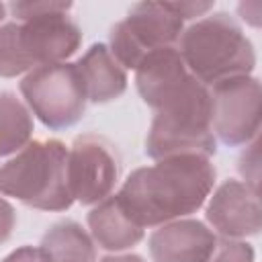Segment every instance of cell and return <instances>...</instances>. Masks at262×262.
Listing matches in <instances>:
<instances>
[{"label":"cell","mask_w":262,"mask_h":262,"mask_svg":"<svg viewBox=\"0 0 262 262\" xmlns=\"http://www.w3.org/2000/svg\"><path fill=\"white\" fill-rule=\"evenodd\" d=\"M119 174L121 160L115 145L96 133L76 137L68 149V186L72 199L82 205H98L108 199Z\"/></svg>","instance_id":"ba28073f"},{"label":"cell","mask_w":262,"mask_h":262,"mask_svg":"<svg viewBox=\"0 0 262 262\" xmlns=\"http://www.w3.org/2000/svg\"><path fill=\"white\" fill-rule=\"evenodd\" d=\"M237 12L242 14L244 20H248L252 27L260 25V12H262V2H242L237 6Z\"/></svg>","instance_id":"cb8c5ba5"},{"label":"cell","mask_w":262,"mask_h":262,"mask_svg":"<svg viewBox=\"0 0 262 262\" xmlns=\"http://www.w3.org/2000/svg\"><path fill=\"white\" fill-rule=\"evenodd\" d=\"M14 225H16V215L12 205L0 196V244H4L12 235Z\"/></svg>","instance_id":"7402d4cb"},{"label":"cell","mask_w":262,"mask_h":262,"mask_svg":"<svg viewBox=\"0 0 262 262\" xmlns=\"http://www.w3.org/2000/svg\"><path fill=\"white\" fill-rule=\"evenodd\" d=\"M176 49L188 72L205 86L227 78L250 76L256 66L250 39L225 12L203 16L184 29Z\"/></svg>","instance_id":"277c9868"},{"label":"cell","mask_w":262,"mask_h":262,"mask_svg":"<svg viewBox=\"0 0 262 262\" xmlns=\"http://www.w3.org/2000/svg\"><path fill=\"white\" fill-rule=\"evenodd\" d=\"M90 237L104 250L121 252L133 248L143 239V227H139L119 205L117 196L100 201L88 213Z\"/></svg>","instance_id":"4fadbf2b"},{"label":"cell","mask_w":262,"mask_h":262,"mask_svg":"<svg viewBox=\"0 0 262 262\" xmlns=\"http://www.w3.org/2000/svg\"><path fill=\"white\" fill-rule=\"evenodd\" d=\"M100 262H145L137 254H119V256H104Z\"/></svg>","instance_id":"d4e9b609"},{"label":"cell","mask_w":262,"mask_h":262,"mask_svg":"<svg viewBox=\"0 0 262 262\" xmlns=\"http://www.w3.org/2000/svg\"><path fill=\"white\" fill-rule=\"evenodd\" d=\"M20 94L33 115L49 129L76 125L86 111V90L76 63H51L29 72Z\"/></svg>","instance_id":"5b68a950"},{"label":"cell","mask_w":262,"mask_h":262,"mask_svg":"<svg viewBox=\"0 0 262 262\" xmlns=\"http://www.w3.org/2000/svg\"><path fill=\"white\" fill-rule=\"evenodd\" d=\"M0 192L41 211L70 209L68 147L59 139H35L0 160Z\"/></svg>","instance_id":"3957f363"},{"label":"cell","mask_w":262,"mask_h":262,"mask_svg":"<svg viewBox=\"0 0 262 262\" xmlns=\"http://www.w3.org/2000/svg\"><path fill=\"white\" fill-rule=\"evenodd\" d=\"M184 31L166 2H139L129 8L127 18L119 20L108 35V51L123 68H137L151 51L174 47Z\"/></svg>","instance_id":"8992f818"},{"label":"cell","mask_w":262,"mask_h":262,"mask_svg":"<svg viewBox=\"0 0 262 262\" xmlns=\"http://www.w3.org/2000/svg\"><path fill=\"white\" fill-rule=\"evenodd\" d=\"M78 74L82 78L86 98L96 104L117 100L127 88L125 68L113 57L106 45H92L78 61Z\"/></svg>","instance_id":"7c38bea8"},{"label":"cell","mask_w":262,"mask_h":262,"mask_svg":"<svg viewBox=\"0 0 262 262\" xmlns=\"http://www.w3.org/2000/svg\"><path fill=\"white\" fill-rule=\"evenodd\" d=\"M82 43L80 27L68 12H55L18 23V45L31 66V72L41 66L63 63Z\"/></svg>","instance_id":"9c48e42d"},{"label":"cell","mask_w":262,"mask_h":262,"mask_svg":"<svg viewBox=\"0 0 262 262\" xmlns=\"http://www.w3.org/2000/svg\"><path fill=\"white\" fill-rule=\"evenodd\" d=\"M188 74L190 72L184 66L178 49L164 47V49L151 51L141 59V63L135 68V84L143 102L154 108L158 100Z\"/></svg>","instance_id":"5bb4252c"},{"label":"cell","mask_w":262,"mask_h":262,"mask_svg":"<svg viewBox=\"0 0 262 262\" xmlns=\"http://www.w3.org/2000/svg\"><path fill=\"white\" fill-rule=\"evenodd\" d=\"M166 6L180 20H192L196 16H207V12L213 10V2H166Z\"/></svg>","instance_id":"44dd1931"},{"label":"cell","mask_w":262,"mask_h":262,"mask_svg":"<svg viewBox=\"0 0 262 262\" xmlns=\"http://www.w3.org/2000/svg\"><path fill=\"white\" fill-rule=\"evenodd\" d=\"M4 14H6V6H4V4H0V23H2Z\"/></svg>","instance_id":"484cf974"},{"label":"cell","mask_w":262,"mask_h":262,"mask_svg":"<svg viewBox=\"0 0 262 262\" xmlns=\"http://www.w3.org/2000/svg\"><path fill=\"white\" fill-rule=\"evenodd\" d=\"M10 12L14 14L16 23H25L37 16L55 14V12H70L72 2H55V0H33V2H12Z\"/></svg>","instance_id":"ac0fdd59"},{"label":"cell","mask_w":262,"mask_h":262,"mask_svg":"<svg viewBox=\"0 0 262 262\" xmlns=\"http://www.w3.org/2000/svg\"><path fill=\"white\" fill-rule=\"evenodd\" d=\"M2 262H41V256H39V250L37 248L23 246V248L10 252Z\"/></svg>","instance_id":"603a6c76"},{"label":"cell","mask_w":262,"mask_h":262,"mask_svg":"<svg viewBox=\"0 0 262 262\" xmlns=\"http://www.w3.org/2000/svg\"><path fill=\"white\" fill-rule=\"evenodd\" d=\"M207 221L221 237L256 235L260 231L258 192L239 180H225L207 203Z\"/></svg>","instance_id":"30bf717a"},{"label":"cell","mask_w":262,"mask_h":262,"mask_svg":"<svg viewBox=\"0 0 262 262\" xmlns=\"http://www.w3.org/2000/svg\"><path fill=\"white\" fill-rule=\"evenodd\" d=\"M29 72H31V66L27 63L18 45V23L2 25L0 27V76L14 78Z\"/></svg>","instance_id":"e0dca14e"},{"label":"cell","mask_w":262,"mask_h":262,"mask_svg":"<svg viewBox=\"0 0 262 262\" xmlns=\"http://www.w3.org/2000/svg\"><path fill=\"white\" fill-rule=\"evenodd\" d=\"M33 135L29 106L12 92H0V160L23 149Z\"/></svg>","instance_id":"2e32d148"},{"label":"cell","mask_w":262,"mask_h":262,"mask_svg":"<svg viewBox=\"0 0 262 262\" xmlns=\"http://www.w3.org/2000/svg\"><path fill=\"white\" fill-rule=\"evenodd\" d=\"M215 184V166L207 156L184 154L137 168L115 194L139 227H160L205 205Z\"/></svg>","instance_id":"6da1fadb"},{"label":"cell","mask_w":262,"mask_h":262,"mask_svg":"<svg viewBox=\"0 0 262 262\" xmlns=\"http://www.w3.org/2000/svg\"><path fill=\"white\" fill-rule=\"evenodd\" d=\"M217 237L196 219H176L149 235L154 262H207Z\"/></svg>","instance_id":"8fae6325"},{"label":"cell","mask_w":262,"mask_h":262,"mask_svg":"<svg viewBox=\"0 0 262 262\" xmlns=\"http://www.w3.org/2000/svg\"><path fill=\"white\" fill-rule=\"evenodd\" d=\"M37 250L41 262H96L94 242L76 221H59L51 225Z\"/></svg>","instance_id":"9a60e30c"},{"label":"cell","mask_w":262,"mask_h":262,"mask_svg":"<svg viewBox=\"0 0 262 262\" xmlns=\"http://www.w3.org/2000/svg\"><path fill=\"white\" fill-rule=\"evenodd\" d=\"M211 129L215 139L229 147L248 145L260 133V82L237 76L209 86Z\"/></svg>","instance_id":"52a82bcc"},{"label":"cell","mask_w":262,"mask_h":262,"mask_svg":"<svg viewBox=\"0 0 262 262\" xmlns=\"http://www.w3.org/2000/svg\"><path fill=\"white\" fill-rule=\"evenodd\" d=\"M156 115L145 137V154L154 160L215 154L217 139L211 129V92L192 74L182 78L154 106Z\"/></svg>","instance_id":"7a4b0ae2"},{"label":"cell","mask_w":262,"mask_h":262,"mask_svg":"<svg viewBox=\"0 0 262 262\" xmlns=\"http://www.w3.org/2000/svg\"><path fill=\"white\" fill-rule=\"evenodd\" d=\"M207 262H254V250L242 239L221 237L215 242Z\"/></svg>","instance_id":"d6986e66"},{"label":"cell","mask_w":262,"mask_h":262,"mask_svg":"<svg viewBox=\"0 0 262 262\" xmlns=\"http://www.w3.org/2000/svg\"><path fill=\"white\" fill-rule=\"evenodd\" d=\"M237 170H239L242 178L246 180L244 184H248L252 190L258 192V180H260V141H258V137L246 145V149L239 158Z\"/></svg>","instance_id":"ffe728a7"}]
</instances>
